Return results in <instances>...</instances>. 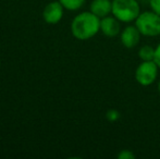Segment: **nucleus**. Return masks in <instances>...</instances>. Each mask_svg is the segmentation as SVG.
Masks as SVG:
<instances>
[{
    "mask_svg": "<svg viewBox=\"0 0 160 159\" xmlns=\"http://www.w3.org/2000/svg\"><path fill=\"white\" fill-rule=\"evenodd\" d=\"M100 30V20L93 12H83L74 17L71 24L72 34L75 38L86 40L92 38Z\"/></svg>",
    "mask_w": 160,
    "mask_h": 159,
    "instance_id": "nucleus-1",
    "label": "nucleus"
},
{
    "mask_svg": "<svg viewBox=\"0 0 160 159\" xmlns=\"http://www.w3.org/2000/svg\"><path fill=\"white\" fill-rule=\"evenodd\" d=\"M135 26L144 36L155 37L160 35V15L154 11L139 13L135 20Z\"/></svg>",
    "mask_w": 160,
    "mask_h": 159,
    "instance_id": "nucleus-3",
    "label": "nucleus"
},
{
    "mask_svg": "<svg viewBox=\"0 0 160 159\" xmlns=\"http://www.w3.org/2000/svg\"><path fill=\"white\" fill-rule=\"evenodd\" d=\"M100 31L107 37H114L120 33V23L116 17H105L100 20Z\"/></svg>",
    "mask_w": 160,
    "mask_h": 159,
    "instance_id": "nucleus-7",
    "label": "nucleus"
},
{
    "mask_svg": "<svg viewBox=\"0 0 160 159\" xmlns=\"http://www.w3.org/2000/svg\"><path fill=\"white\" fill-rule=\"evenodd\" d=\"M63 8L68 9V10H78L84 4L85 0H59Z\"/></svg>",
    "mask_w": 160,
    "mask_h": 159,
    "instance_id": "nucleus-10",
    "label": "nucleus"
},
{
    "mask_svg": "<svg viewBox=\"0 0 160 159\" xmlns=\"http://www.w3.org/2000/svg\"><path fill=\"white\" fill-rule=\"evenodd\" d=\"M139 4L137 0H112L111 13L119 21L130 23L139 15Z\"/></svg>",
    "mask_w": 160,
    "mask_h": 159,
    "instance_id": "nucleus-2",
    "label": "nucleus"
},
{
    "mask_svg": "<svg viewBox=\"0 0 160 159\" xmlns=\"http://www.w3.org/2000/svg\"><path fill=\"white\" fill-rule=\"evenodd\" d=\"M44 20L49 24H56L63 17V6L60 1H53L47 4L42 12Z\"/></svg>",
    "mask_w": 160,
    "mask_h": 159,
    "instance_id": "nucleus-5",
    "label": "nucleus"
},
{
    "mask_svg": "<svg viewBox=\"0 0 160 159\" xmlns=\"http://www.w3.org/2000/svg\"><path fill=\"white\" fill-rule=\"evenodd\" d=\"M118 158L119 159H133L135 158V155L128 149H124V151H121L118 154Z\"/></svg>",
    "mask_w": 160,
    "mask_h": 159,
    "instance_id": "nucleus-11",
    "label": "nucleus"
},
{
    "mask_svg": "<svg viewBox=\"0 0 160 159\" xmlns=\"http://www.w3.org/2000/svg\"><path fill=\"white\" fill-rule=\"evenodd\" d=\"M149 2L152 10L160 15V0H149Z\"/></svg>",
    "mask_w": 160,
    "mask_h": 159,
    "instance_id": "nucleus-12",
    "label": "nucleus"
},
{
    "mask_svg": "<svg viewBox=\"0 0 160 159\" xmlns=\"http://www.w3.org/2000/svg\"><path fill=\"white\" fill-rule=\"evenodd\" d=\"M158 68L154 60L143 61L135 71V79L137 83L143 86H148L156 81L158 74Z\"/></svg>",
    "mask_w": 160,
    "mask_h": 159,
    "instance_id": "nucleus-4",
    "label": "nucleus"
},
{
    "mask_svg": "<svg viewBox=\"0 0 160 159\" xmlns=\"http://www.w3.org/2000/svg\"><path fill=\"white\" fill-rule=\"evenodd\" d=\"M154 61L156 62V64L160 68V42L158 46L155 48V57H154Z\"/></svg>",
    "mask_w": 160,
    "mask_h": 159,
    "instance_id": "nucleus-13",
    "label": "nucleus"
},
{
    "mask_svg": "<svg viewBox=\"0 0 160 159\" xmlns=\"http://www.w3.org/2000/svg\"><path fill=\"white\" fill-rule=\"evenodd\" d=\"M138 57L143 61H150L154 60L155 57V48H152L149 45H144L138 50Z\"/></svg>",
    "mask_w": 160,
    "mask_h": 159,
    "instance_id": "nucleus-9",
    "label": "nucleus"
},
{
    "mask_svg": "<svg viewBox=\"0 0 160 159\" xmlns=\"http://www.w3.org/2000/svg\"><path fill=\"white\" fill-rule=\"evenodd\" d=\"M158 91H159V93H160V82H159V84H158Z\"/></svg>",
    "mask_w": 160,
    "mask_h": 159,
    "instance_id": "nucleus-14",
    "label": "nucleus"
},
{
    "mask_svg": "<svg viewBox=\"0 0 160 159\" xmlns=\"http://www.w3.org/2000/svg\"><path fill=\"white\" fill-rule=\"evenodd\" d=\"M112 11V1L110 0H93L91 3V12L98 17H105Z\"/></svg>",
    "mask_w": 160,
    "mask_h": 159,
    "instance_id": "nucleus-8",
    "label": "nucleus"
},
{
    "mask_svg": "<svg viewBox=\"0 0 160 159\" xmlns=\"http://www.w3.org/2000/svg\"><path fill=\"white\" fill-rule=\"evenodd\" d=\"M141 35V32L136 26H127L121 33V42L125 48H133L138 45Z\"/></svg>",
    "mask_w": 160,
    "mask_h": 159,
    "instance_id": "nucleus-6",
    "label": "nucleus"
}]
</instances>
